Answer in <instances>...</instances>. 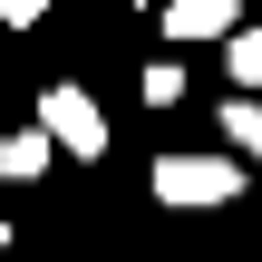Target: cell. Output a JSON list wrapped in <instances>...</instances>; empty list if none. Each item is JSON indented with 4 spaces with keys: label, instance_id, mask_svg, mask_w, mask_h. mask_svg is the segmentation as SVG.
Listing matches in <instances>:
<instances>
[{
    "label": "cell",
    "instance_id": "3957f363",
    "mask_svg": "<svg viewBox=\"0 0 262 262\" xmlns=\"http://www.w3.org/2000/svg\"><path fill=\"white\" fill-rule=\"evenodd\" d=\"M243 19H233V0H175L165 10V39H233Z\"/></svg>",
    "mask_w": 262,
    "mask_h": 262
},
{
    "label": "cell",
    "instance_id": "ba28073f",
    "mask_svg": "<svg viewBox=\"0 0 262 262\" xmlns=\"http://www.w3.org/2000/svg\"><path fill=\"white\" fill-rule=\"evenodd\" d=\"M0 253H10V224H0Z\"/></svg>",
    "mask_w": 262,
    "mask_h": 262
},
{
    "label": "cell",
    "instance_id": "5b68a950",
    "mask_svg": "<svg viewBox=\"0 0 262 262\" xmlns=\"http://www.w3.org/2000/svg\"><path fill=\"white\" fill-rule=\"evenodd\" d=\"M224 68H233V97H262V29H233L224 39Z\"/></svg>",
    "mask_w": 262,
    "mask_h": 262
},
{
    "label": "cell",
    "instance_id": "7a4b0ae2",
    "mask_svg": "<svg viewBox=\"0 0 262 262\" xmlns=\"http://www.w3.org/2000/svg\"><path fill=\"white\" fill-rule=\"evenodd\" d=\"M39 126H49V146H58V156H88V165L107 156V117H97V97H88V88H68V78H58V88H39Z\"/></svg>",
    "mask_w": 262,
    "mask_h": 262
},
{
    "label": "cell",
    "instance_id": "277c9868",
    "mask_svg": "<svg viewBox=\"0 0 262 262\" xmlns=\"http://www.w3.org/2000/svg\"><path fill=\"white\" fill-rule=\"evenodd\" d=\"M49 156H58V146H49V126H10V136H0V175H10V185H29Z\"/></svg>",
    "mask_w": 262,
    "mask_h": 262
},
{
    "label": "cell",
    "instance_id": "52a82bcc",
    "mask_svg": "<svg viewBox=\"0 0 262 262\" xmlns=\"http://www.w3.org/2000/svg\"><path fill=\"white\" fill-rule=\"evenodd\" d=\"M175 97H185V68L156 58V68H146V107H175Z\"/></svg>",
    "mask_w": 262,
    "mask_h": 262
},
{
    "label": "cell",
    "instance_id": "8992f818",
    "mask_svg": "<svg viewBox=\"0 0 262 262\" xmlns=\"http://www.w3.org/2000/svg\"><path fill=\"white\" fill-rule=\"evenodd\" d=\"M224 136H233L243 156H262V97H233V107H224Z\"/></svg>",
    "mask_w": 262,
    "mask_h": 262
},
{
    "label": "cell",
    "instance_id": "6da1fadb",
    "mask_svg": "<svg viewBox=\"0 0 262 262\" xmlns=\"http://www.w3.org/2000/svg\"><path fill=\"white\" fill-rule=\"evenodd\" d=\"M233 194H243V165L233 156H156V204L204 214V204H233Z\"/></svg>",
    "mask_w": 262,
    "mask_h": 262
}]
</instances>
